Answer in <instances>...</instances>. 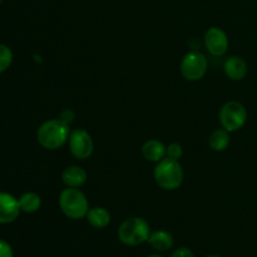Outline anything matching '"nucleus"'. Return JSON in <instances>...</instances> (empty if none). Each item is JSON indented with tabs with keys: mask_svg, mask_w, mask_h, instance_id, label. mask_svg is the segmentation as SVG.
<instances>
[{
	"mask_svg": "<svg viewBox=\"0 0 257 257\" xmlns=\"http://www.w3.org/2000/svg\"><path fill=\"white\" fill-rule=\"evenodd\" d=\"M13 63V52L9 47L0 44V73L5 72Z\"/></svg>",
	"mask_w": 257,
	"mask_h": 257,
	"instance_id": "obj_17",
	"label": "nucleus"
},
{
	"mask_svg": "<svg viewBox=\"0 0 257 257\" xmlns=\"http://www.w3.org/2000/svg\"><path fill=\"white\" fill-rule=\"evenodd\" d=\"M228 131H226L225 128H221V130H216L215 132H212V135L210 136V147L212 148L216 152H222L230 145V135H228Z\"/></svg>",
	"mask_w": 257,
	"mask_h": 257,
	"instance_id": "obj_15",
	"label": "nucleus"
},
{
	"mask_svg": "<svg viewBox=\"0 0 257 257\" xmlns=\"http://www.w3.org/2000/svg\"><path fill=\"white\" fill-rule=\"evenodd\" d=\"M247 119L246 108L240 102L231 100L223 104L220 110V123L222 128L228 132H235L241 130Z\"/></svg>",
	"mask_w": 257,
	"mask_h": 257,
	"instance_id": "obj_5",
	"label": "nucleus"
},
{
	"mask_svg": "<svg viewBox=\"0 0 257 257\" xmlns=\"http://www.w3.org/2000/svg\"><path fill=\"white\" fill-rule=\"evenodd\" d=\"M60 119H62L63 122L67 123V124H69V123L73 122V119H74V113L69 109L63 110L62 114H60Z\"/></svg>",
	"mask_w": 257,
	"mask_h": 257,
	"instance_id": "obj_21",
	"label": "nucleus"
},
{
	"mask_svg": "<svg viewBox=\"0 0 257 257\" xmlns=\"http://www.w3.org/2000/svg\"><path fill=\"white\" fill-rule=\"evenodd\" d=\"M207 58L200 52H190L182 58L180 70L186 80H200L207 72Z\"/></svg>",
	"mask_w": 257,
	"mask_h": 257,
	"instance_id": "obj_6",
	"label": "nucleus"
},
{
	"mask_svg": "<svg viewBox=\"0 0 257 257\" xmlns=\"http://www.w3.org/2000/svg\"><path fill=\"white\" fill-rule=\"evenodd\" d=\"M19 200L7 192H0V223H10L20 213Z\"/></svg>",
	"mask_w": 257,
	"mask_h": 257,
	"instance_id": "obj_9",
	"label": "nucleus"
},
{
	"mask_svg": "<svg viewBox=\"0 0 257 257\" xmlns=\"http://www.w3.org/2000/svg\"><path fill=\"white\" fill-rule=\"evenodd\" d=\"M171 257H195L193 256L192 251L187 247H181L178 250H176L175 252L171 255Z\"/></svg>",
	"mask_w": 257,
	"mask_h": 257,
	"instance_id": "obj_20",
	"label": "nucleus"
},
{
	"mask_svg": "<svg viewBox=\"0 0 257 257\" xmlns=\"http://www.w3.org/2000/svg\"><path fill=\"white\" fill-rule=\"evenodd\" d=\"M2 3H3V0H0V4H2Z\"/></svg>",
	"mask_w": 257,
	"mask_h": 257,
	"instance_id": "obj_24",
	"label": "nucleus"
},
{
	"mask_svg": "<svg viewBox=\"0 0 257 257\" xmlns=\"http://www.w3.org/2000/svg\"><path fill=\"white\" fill-rule=\"evenodd\" d=\"M62 180L67 187L78 188L87 181V172L79 166H69L63 171Z\"/></svg>",
	"mask_w": 257,
	"mask_h": 257,
	"instance_id": "obj_11",
	"label": "nucleus"
},
{
	"mask_svg": "<svg viewBox=\"0 0 257 257\" xmlns=\"http://www.w3.org/2000/svg\"><path fill=\"white\" fill-rule=\"evenodd\" d=\"M205 45L210 54L213 57H221L228 49L227 34L220 28H210L205 34Z\"/></svg>",
	"mask_w": 257,
	"mask_h": 257,
	"instance_id": "obj_8",
	"label": "nucleus"
},
{
	"mask_svg": "<svg viewBox=\"0 0 257 257\" xmlns=\"http://www.w3.org/2000/svg\"><path fill=\"white\" fill-rule=\"evenodd\" d=\"M223 68H225L226 75L232 80H241L247 74V64H246V62L242 58L236 57V55L227 58Z\"/></svg>",
	"mask_w": 257,
	"mask_h": 257,
	"instance_id": "obj_10",
	"label": "nucleus"
},
{
	"mask_svg": "<svg viewBox=\"0 0 257 257\" xmlns=\"http://www.w3.org/2000/svg\"><path fill=\"white\" fill-rule=\"evenodd\" d=\"M151 227L146 220L141 217H132L123 221L118 228V238L127 246H138L148 241Z\"/></svg>",
	"mask_w": 257,
	"mask_h": 257,
	"instance_id": "obj_4",
	"label": "nucleus"
},
{
	"mask_svg": "<svg viewBox=\"0 0 257 257\" xmlns=\"http://www.w3.org/2000/svg\"><path fill=\"white\" fill-rule=\"evenodd\" d=\"M69 150L70 153L78 160H87L93 153L92 137L89 133L84 130H74L69 135Z\"/></svg>",
	"mask_w": 257,
	"mask_h": 257,
	"instance_id": "obj_7",
	"label": "nucleus"
},
{
	"mask_svg": "<svg viewBox=\"0 0 257 257\" xmlns=\"http://www.w3.org/2000/svg\"><path fill=\"white\" fill-rule=\"evenodd\" d=\"M19 206L20 210L27 213L37 212L42 206V198L35 192H27L20 196Z\"/></svg>",
	"mask_w": 257,
	"mask_h": 257,
	"instance_id": "obj_16",
	"label": "nucleus"
},
{
	"mask_svg": "<svg viewBox=\"0 0 257 257\" xmlns=\"http://www.w3.org/2000/svg\"><path fill=\"white\" fill-rule=\"evenodd\" d=\"M206 257H220V256H216V255H211V256H206Z\"/></svg>",
	"mask_w": 257,
	"mask_h": 257,
	"instance_id": "obj_23",
	"label": "nucleus"
},
{
	"mask_svg": "<svg viewBox=\"0 0 257 257\" xmlns=\"http://www.w3.org/2000/svg\"><path fill=\"white\" fill-rule=\"evenodd\" d=\"M87 220L94 228H104L110 222V213L103 207L90 208L87 213Z\"/></svg>",
	"mask_w": 257,
	"mask_h": 257,
	"instance_id": "obj_14",
	"label": "nucleus"
},
{
	"mask_svg": "<svg viewBox=\"0 0 257 257\" xmlns=\"http://www.w3.org/2000/svg\"><path fill=\"white\" fill-rule=\"evenodd\" d=\"M148 257H161L160 255H151V256H148Z\"/></svg>",
	"mask_w": 257,
	"mask_h": 257,
	"instance_id": "obj_22",
	"label": "nucleus"
},
{
	"mask_svg": "<svg viewBox=\"0 0 257 257\" xmlns=\"http://www.w3.org/2000/svg\"><path fill=\"white\" fill-rule=\"evenodd\" d=\"M148 242L156 251L165 252V251H168L173 246V237L167 231L158 230L155 231V232H151L150 237H148Z\"/></svg>",
	"mask_w": 257,
	"mask_h": 257,
	"instance_id": "obj_13",
	"label": "nucleus"
},
{
	"mask_svg": "<svg viewBox=\"0 0 257 257\" xmlns=\"http://www.w3.org/2000/svg\"><path fill=\"white\" fill-rule=\"evenodd\" d=\"M0 257H14L12 246L2 240H0Z\"/></svg>",
	"mask_w": 257,
	"mask_h": 257,
	"instance_id": "obj_19",
	"label": "nucleus"
},
{
	"mask_svg": "<svg viewBox=\"0 0 257 257\" xmlns=\"http://www.w3.org/2000/svg\"><path fill=\"white\" fill-rule=\"evenodd\" d=\"M155 180L161 188L173 191L182 185L183 170L177 160L165 157L155 167Z\"/></svg>",
	"mask_w": 257,
	"mask_h": 257,
	"instance_id": "obj_2",
	"label": "nucleus"
},
{
	"mask_svg": "<svg viewBox=\"0 0 257 257\" xmlns=\"http://www.w3.org/2000/svg\"><path fill=\"white\" fill-rule=\"evenodd\" d=\"M69 124L62 119H49L43 123L37 133L38 142L47 150H58L69 140Z\"/></svg>",
	"mask_w": 257,
	"mask_h": 257,
	"instance_id": "obj_1",
	"label": "nucleus"
},
{
	"mask_svg": "<svg viewBox=\"0 0 257 257\" xmlns=\"http://www.w3.org/2000/svg\"><path fill=\"white\" fill-rule=\"evenodd\" d=\"M167 147L157 140H150L143 145L142 155L150 162L158 163L166 157Z\"/></svg>",
	"mask_w": 257,
	"mask_h": 257,
	"instance_id": "obj_12",
	"label": "nucleus"
},
{
	"mask_svg": "<svg viewBox=\"0 0 257 257\" xmlns=\"http://www.w3.org/2000/svg\"><path fill=\"white\" fill-rule=\"evenodd\" d=\"M59 206L62 212L72 220H80L87 217L89 211L87 197L78 188L68 187L62 191L59 196Z\"/></svg>",
	"mask_w": 257,
	"mask_h": 257,
	"instance_id": "obj_3",
	"label": "nucleus"
},
{
	"mask_svg": "<svg viewBox=\"0 0 257 257\" xmlns=\"http://www.w3.org/2000/svg\"><path fill=\"white\" fill-rule=\"evenodd\" d=\"M183 155V150L181 145L178 143H171L167 147V152H166V157H170L172 160H180Z\"/></svg>",
	"mask_w": 257,
	"mask_h": 257,
	"instance_id": "obj_18",
	"label": "nucleus"
}]
</instances>
